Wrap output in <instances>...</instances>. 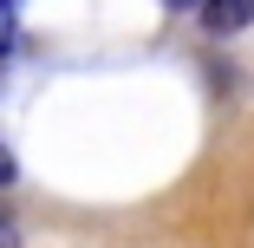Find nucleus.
<instances>
[{
  "mask_svg": "<svg viewBox=\"0 0 254 248\" xmlns=\"http://www.w3.org/2000/svg\"><path fill=\"white\" fill-rule=\"evenodd\" d=\"M195 26L215 33V39H228V33L254 26V0H202V7H195Z\"/></svg>",
  "mask_w": 254,
  "mask_h": 248,
  "instance_id": "f257e3e1",
  "label": "nucleus"
},
{
  "mask_svg": "<svg viewBox=\"0 0 254 248\" xmlns=\"http://www.w3.org/2000/svg\"><path fill=\"white\" fill-rule=\"evenodd\" d=\"M176 7H202V0H176Z\"/></svg>",
  "mask_w": 254,
  "mask_h": 248,
  "instance_id": "20e7f679",
  "label": "nucleus"
},
{
  "mask_svg": "<svg viewBox=\"0 0 254 248\" xmlns=\"http://www.w3.org/2000/svg\"><path fill=\"white\" fill-rule=\"evenodd\" d=\"M0 248H20V222L13 216H0Z\"/></svg>",
  "mask_w": 254,
  "mask_h": 248,
  "instance_id": "7ed1b4c3",
  "label": "nucleus"
},
{
  "mask_svg": "<svg viewBox=\"0 0 254 248\" xmlns=\"http://www.w3.org/2000/svg\"><path fill=\"white\" fill-rule=\"evenodd\" d=\"M13 183H20V164H13L7 144H0V189H13Z\"/></svg>",
  "mask_w": 254,
  "mask_h": 248,
  "instance_id": "f03ea898",
  "label": "nucleus"
}]
</instances>
